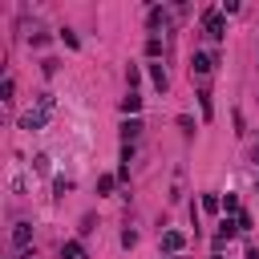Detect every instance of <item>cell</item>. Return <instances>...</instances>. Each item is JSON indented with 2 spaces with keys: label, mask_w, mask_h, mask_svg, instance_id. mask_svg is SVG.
<instances>
[{
  "label": "cell",
  "mask_w": 259,
  "mask_h": 259,
  "mask_svg": "<svg viewBox=\"0 0 259 259\" xmlns=\"http://www.w3.org/2000/svg\"><path fill=\"white\" fill-rule=\"evenodd\" d=\"M202 24H206V36H210V40H223V36H227V20H223V12H206Z\"/></svg>",
  "instance_id": "6da1fadb"
},
{
  "label": "cell",
  "mask_w": 259,
  "mask_h": 259,
  "mask_svg": "<svg viewBox=\"0 0 259 259\" xmlns=\"http://www.w3.org/2000/svg\"><path fill=\"white\" fill-rule=\"evenodd\" d=\"M182 247H186V235L182 231H162V251L166 255H178Z\"/></svg>",
  "instance_id": "7a4b0ae2"
},
{
  "label": "cell",
  "mask_w": 259,
  "mask_h": 259,
  "mask_svg": "<svg viewBox=\"0 0 259 259\" xmlns=\"http://www.w3.org/2000/svg\"><path fill=\"white\" fill-rule=\"evenodd\" d=\"M210 69H214V57H210V53H194V57H190V73H198V77H206Z\"/></svg>",
  "instance_id": "3957f363"
},
{
  "label": "cell",
  "mask_w": 259,
  "mask_h": 259,
  "mask_svg": "<svg viewBox=\"0 0 259 259\" xmlns=\"http://www.w3.org/2000/svg\"><path fill=\"white\" fill-rule=\"evenodd\" d=\"M45 117H49V109H40V105H36V109H28V113L20 117V130H40V125H45Z\"/></svg>",
  "instance_id": "277c9868"
},
{
  "label": "cell",
  "mask_w": 259,
  "mask_h": 259,
  "mask_svg": "<svg viewBox=\"0 0 259 259\" xmlns=\"http://www.w3.org/2000/svg\"><path fill=\"white\" fill-rule=\"evenodd\" d=\"M138 134H142V121H138V117H130V121L121 125V138H125V146H134V138H138Z\"/></svg>",
  "instance_id": "5b68a950"
},
{
  "label": "cell",
  "mask_w": 259,
  "mask_h": 259,
  "mask_svg": "<svg viewBox=\"0 0 259 259\" xmlns=\"http://www.w3.org/2000/svg\"><path fill=\"white\" fill-rule=\"evenodd\" d=\"M12 239H16V247H28V239H32V227H28V223H16Z\"/></svg>",
  "instance_id": "8992f818"
},
{
  "label": "cell",
  "mask_w": 259,
  "mask_h": 259,
  "mask_svg": "<svg viewBox=\"0 0 259 259\" xmlns=\"http://www.w3.org/2000/svg\"><path fill=\"white\" fill-rule=\"evenodd\" d=\"M198 206H202L206 214H214V210H223V198H219V194H202V202H198Z\"/></svg>",
  "instance_id": "52a82bcc"
},
{
  "label": "cell",
  "mask_w": 259,
  "mask_h": 259,
  "mask_svg": "<svg viewBox=\"0 0 259 259\" xmlns=\"http://www.w3.org/2000/svg\"><path fill=\"white\" fill-rule=\"evenodd\" d=\"M150 81H154L158 89H166V85H170V81H166V69H162V65H150Z\"/></svg>",
  "instance_id": "ba28073f"
},
{
  "label": "cell",
  "mask_w": 259,
  "mask_h": 259,
  "mask_svg": "<svg viewBox=\"0 0 259 259\" xmlns=\"http://www.w3.org/2000/svg\"><path fill=\"white\" fill-rule=\"evenodd\" d=\"M138 109H142V97H138V93L121 97V113H138Z\"/></svg>",
  "instance_id": "9c48e42d"
},
{
  "label": "cell",
  "mask_w": 259,
  "mask_h": 259,
  "mask_svg": "<svg viewBox=\"0 0 259 259\" xmlns=\"http://www.w3.org/2000/svg\"><path fill=\"white\" fill-rule=\"evenodd\" d=\"M113 186H117V178H113V174H101V178H97V194H109Z\"/></svg>",
  "instance_id": "30bf717a"
},
{
  "label": "cell",
  "mask_w": 259,
  "mask_h": 259,
  "mask_svg": "<svg viewBox=\"0 0 259 259\" xmlns=\"http://www.w3.org/2000/svg\"><path fill=\"white\" fill-rule=\"evenodd\" d=\"M235 223H239V231H251V227H255V219H251L247 210H239V214H235Z\"/></svg>",
  "instance_id": "8fae6325"
},
{
  "label": "cell",
  "mask_w": 259,
  "mask_h": 259,
  "mask_svg": "<svg viewBox=\"0 0 259 259\" xmlns=\"http://www.w3.org/2000/svg\"><path fill=\"white\" fill-rule=\"evenodd\" d=\"M158 24H166V12L162 8H150V28H158Z\"/></svg>",
  "instance_id": "7c38bea8"
},
{
  "label": "cell",
  "mask_w": 259,
  "mask_h": 259,
  "mask_svg": "<svg viewBox=\"0 0 259 259\" xmlns=\"http://www.w3.org/2000/svg\"><path fill=\"white\" fill-rule=\"evenodd\" d=\"M61 40H65V45H69V49H77V45H81V40H77V32H73V28H61Z\"/></svg>",
  "instance_id": "4fadbf2b"
},
{
  "label": "cell",
  "mask_w": 259,
  "mask_h": 259,
  "mask_svg": "<svg viewBox=\"0 0 259 259\" xmlns=\"http://www.w3.org/2000/svg\"><path fill=\"white\" fill-rule=\"evenodd\" d=\"M178 130H182V134H194V117H186V113H178Z\"/></svg>",
  "instance_id": "5bb4252c"
},
{
  "label": "cell",
  "mask_w": 259,
  "mask_h": 259,
  "mask_svg": "<svg viewBox=\"0 0 259 259\" xmlns=\"http://www.w3.org/2000/svg\"><path fill=\"white\" fill-rule=\"evenodd\" d=\"M223 210L235 214V210H239V194H227V198H223Z\"/></svg>",
  "instance_id": "9a60e30c"
},
{
  "label": "cell",
  "mask_w": 259,
  "mask_h": 259,
  "mask_svg": "<svg viewBox=\"0 0 259 259\" xmlns=\"http://www.w3.org/2000/svg\"><path fill=\"white\" fill-rule=\"evenodd\" d=\"M146 53H150V57H158V53H162V40H158V36H150V40H146Z\"/></svg>",
  "instance_id": "2e32d148"
},
{
  "label": "cell",
  "mask_w": 259,
  "mask_h": 259,
  "mask_svg": "<svg viewBox=\"0 0 259 259\" xmlns=\"http://www.w3.org/2000/svg\"><path fill=\"white\" fill-rule=\"evenodd\" d=\"M12 89H16V81H12V77H4V85H0V97L8 101V97H12Z\"/></svg>",
  "instance_id": "e0dca14e"
},
{
  "label": "cell",
  "mask_w": 259,
  "mask_h": 259,
  "mask_svg": "<svg viewBox=\"0 0 259 259\" xmlns=\"http://www.w3.org/2000/svg\"><path fill=\"white\" fill-rule=\"evenodd\" d=\"M198 105H202V117H210L214 109H210V93H198Z\"/></svg>",
  "instance_id": "ac0fdd59"
},
{
  "label": "cell",
  "mask_w": 259,
  "mask_h": 259,
  "mask_svg": "<svg viewBox=\"0 0 259 259\" xmlns=\"http://www.w3.org/2000/svg\"><path fill=\"white\" fill-rule=\"evenodd\" d=\"M251 158H255V162H259V146H255V150H251Z\"/></svg>",
  "instance_id": "d6986e66"
},
{
  "label": "cell",
  "mask_w": 259,
  "mask_h": 259,
  "mask_svg": "<svg viewBox=\"0 0 259 259\" xmlns=\"http://www.w3.org/2000/svg\"><path fill=\"white\" fill-rule=\"evenodd\" d=\"M214 259H223V255H214Z\"/></svg>",
  "instance_id": "ffe728a7"
}]
</instances>
